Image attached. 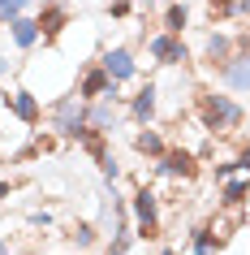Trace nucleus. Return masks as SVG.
I'll return each mask as SVG.
<instances>
[{"label":"nucleus","mask_w":250,"mask_h":255,"mask_svg":"<svg viewBox=\"0 0 250 255\" xmlns=\"http://www.w3.org/2000/svg\"><path fill=\"white\" fill-rule=\"evenodd\" d=\"M194 113L216 138H233L242 130V121H246V108L229 91H216V87H198L194 91Z\"/></svg>","instance_id":"obj_1"},{"label":"nucleus","mask_w":250,"mask_h":255,"mask_svg":"<svg viewBox=\"0 0 250 255\" xmlns=\"http://www.w3.org/2000/svg\"><path fill=\"white\" fill-rule=\"evenodd\" d=\"M160 190L156 186H147V177L134 186L130 195V216H134V238H143V242H160L164 238V212H160Z\"/></svg>","instance_id":"obj_2"},{"label":"nucleus","mask_w":250,"mask_h":255,"mask_svg":"<svg viewBox=\"0 0 250 255\" xmlns=\"http://www.w3.org/2000/svg\"><path fill=\"white\" fill-rule=\"evenodd\" d=\"M48 121H52V134H56V138L78 143L82 130L91 126V104H86L78 91H65V95H56V100H52V108H48Z\"/></svg>","instance_id":"obj_3"},{"label":"nucleus","mask_w":250,"mask_h":255,"mask_svg":"<svg viewBox=\"0 0 250 255\" xmlns=\"http://www.w3.org/2000/svg\"><path fill=\"white\" fill-rule=\"evenodd\" d=\"M156 177L168 182V186H190L198 177V151L181 147V143H168V151L156 160Z\"/></svg>","instance_id":"obj_4"},{"label":"nucleus","mask_w":250,"mask_h":255,"mask_svg":"<svg viewBox=\"0 0 250 255\" xmlns=\"http://www.w3.org/2000/svg\"><path fill=\"white\" fill-rule=\"evenodd\" d=\"M147 56L156 61V65H164V69H190L194 65V52L185 48V39L181 35H172V30H156V35H147Z\"/></svg>","instance_id":"obj_5"},{"label":"nucleus","mask_w":250,"mask_h":255,"mask_svg":"<svg viewBox=\"0 0 250 255\" xmlns=\"http://www.w3.org/2000/svg\"><path fill=\"white\" fill-rule=\"evenodd\" d=\"M35 22H39L43 48H52V43H61V39H65V30L74 26V13H69L65 0H39V13H35Z\"/></svg>","instance_id":"obj_6"},{"label":"nucleus","mask_w":250,"mask_h":255,"mask_svg":"<svg viewBox=\"0 0 250 255\" xmlns=\"http://www.w3.org/2000/svg\"><path fill=\"white\" fill-rule=\"evenodd\" d=\"M233 52H237V30L233 26H216V22H211L207 35H203V48H198V61L211 65V69H220Z\"/></svg>","instance_id":"obj_7"},{"label":"nucleus","mask_w":250,"mask_h":255,"mask_svg":"<svg viewBox=\"0 0 250 255\" xmlns=\"http://www.w3.org/2000/svg\"><path fill=\"white\" fill-rule=\"evenodd\" d=\"M0 104L9 108V113H13V117L26 126V130H35V126L43 121V100L30 91V87H9V91L0 95Z\"/></svg>","instance_id":"obj_8"},{"label":"nucleus","mask_w":250,"mask_h":255,"mask_svg":"<svg viewBox=\"0 0 250 255\" xmlns=\"http://www.w3.org/2000/svg\"><path fill=\"white\" fill-rule=\"evenodd\" d=\"M125 117H130L134 126H156V117H160V82L156 78H147L143 87L125 100Z\"/></svg>","instance_id":"obj_9"},{"label":"nucleus","mask_w":250,"mask_h":255,"mask_svg":"<svg viewBox=\"0 0 250 255\" xmlns=\"http://www.w3.org/2000/svg\"><path fill=\"white\" fill-rule=\"evenodd\" d=\"M74 91H78L86 104H95V100H104V95H121V82H112V78H108V69L99 65V61H91V65L78 74Z\"/></svg>","instance_id":"obj_10"},{"label":"nucleus","mask_w":250,"mask_h":255,"mask_svg":"<svg viewBox=\"0 0 250 255\" xmlns=\"http://www.w3.org/2000/svg\"><path fill=\"white\" fill-rule=\"evenodd\" d=\"M216 78L224 82V91H237V95H250V48H237L220 69Z\"/></svg>","instance_id":"obj_11"},{"label":"nucleus","mask_w":250,"mask_h":255,"mask_svg":"<svg viewBox=\"0 0 250 255\" xmlns=\"http://www.w3.org/2000/svg\"><path fill=\"white\" fill-rule=\"evenodd\" d=\"M99 65L108 69V78H112V82H134V78H138L134 48H125V43H117V48H104V52H99Z\"/></svg>","instance_id":"obj_12"},{"label":"nucleus","mask_w":250,"mask_h":255,"mask_svg":"<svg viewBox=\"0 0 250 255\" xmlns=\"http://www.w3.org/2000/svg\"><path fill=\"white\" fill-rule=\"evenodd\" d=\"M242 216H246V212H242V203H216V212H211L203 225H207L211 234H216V242L224 247V242L242 229Z\"/></svg>","instance_id":"obj_13"},{"label":"nucleus","mask_w":250,"mask_h":255,"mask_svg":"<svg viewBox=\"0 0 250 255\" xmlns=\"http://www.w3.org/2000/svg\"><path fill=\"white\" fill-rule=\"evenodd\" d=\"M125 95H104V100H95L91 104V126L95 130H104V134H112L121 126V117H125V104H121Z\"/></svg>","instance_id":"obj_14"},{"label":"nucleus","mask_w":250,"mask_h":255,"mask_svg":"<svg viewBox=\"0 0 250 255\" xmlns=\"http://www.w3.org/2000/svg\"><path fill=\"white\" fill-rule=\"evenodd\" d=\"M134 151L156 164L160 156L168 151V138H164V130H156V126H138V134H134Z\"/></svg>","instance_id":"obj_15"},{"label":"nucleus","mask_w":250,"mask_h":255,"mask_svg":"<svg viewBox=\"0 0 250 255\" xmlns=\"http://www.w3.org/2000/svg\"><path fill=\"white\" fill-rule=\"evenodd\" d=\"M9 39H13V48H17V52H30V48H35V43L43 39V35H39V22H35L30 13L13 17V22H9Z\"/></svg>","instance_id":"obj_16"},{"label":"nucleus","mask_w":250,"mask_h":255,"mask_svg":"<svg viewBox=\"0 0 250 255\" xmlns=\"http://www.w3.org/2000/svg\"><path fill=\"white\" fill-rule=\"evenodd\" d=\"M160 26H164V30H172V35H185V26H190V9H185L181 0L164 4V13H160Z\"/></svg>","instance_id":"obj_17"},{"label":"nucleus","mask_w":250,"mask_h":255,"mask_svg":"<svg viewBox=\"0 0 250 255\" xmlns=\"http://www.w3.org/2000/svg\"><path fill=\"white\" fill-rule=\"evenodd\" d=\"M190 255H220V242L207 225H194L190 229Z\"/></svg>","instance_id":"obj_18"},{"label":"nucleus","mask_w":250,"mask_h":255,"mask_svg":"<svg viewBox=\"0 0 250 255\" xmlns=\"http://www.w3.org/2000/svg\"><path fill=\"white\" fill-rule=\"evenodd\" d=\"M69 242H74L78 251H91L95 242H99V229H95L91 221H74V225H69Z\"/></svg>","instance_id":"obj_19"},{"label":"nucleus","mask_w":250,"mask_h":255,"mask_svg":"<svg viewBox=\"0 0 250 255\" xmlns=\"http://www.w3.org/2000/svg\"><path fill=\"white\" fill-rule=\"evenodd\" d=\"M26 13V9H17L13 0H0V26H9V22H13V17H22Z\"/></svg>","instance_id":"obj_20"},{"label":"nucleus","mask_w":250,"mask_h":255,"mask_svg":"<svg viewBox=\"0 0 250 255\" xmlns=\"http://www.w3.org/2000/svg\"><path fill=\"white\" fill-rule=\"evenodd\" d=\"M130 9H134V0H112V4H108L112 17H130Z\"/></svg>","instance_id":"obj_21"},{"label":"nucleus","mask_w":250,"mask_h":255,"mask_svg":"<svg viewBox=\"0 0 250 255\" xmlns=\"http://www.w3.org/2000/svg\"><path fill=\"white\" fill-rule=\"evenodd\" d=\"M13 190H17V182H13V177H0V199H9Z\"/></svg>","instance_id":"obj_22"},{"label":"nucleus","mask_w":250,"mask_h":255,"mask_svg":"<svg viewBox=\"0 0 250 255\" xmlns=\"http://www.w3.org/2000/svg\"><path fill=\"white\" fill-rule=\"evenodd\" d=\"M30 225H52V212H30Z\"/></svg>","instance_id":"obj_23"},{"label":"nucleus","mask_w":250,"mask_h":255,"mask_svg":"<svg viewBox=\"0 0 250 255\" xmlns=\"http://www.w3.org/2000/svg\"><path fill=\"white\" fill-rule=\"evenodd\" d=\"M237 164H246V169H250V143H242V147H237Z\"/></svg>","instance_id":"obj_24"},{"label":"nucleus","mask_w":250,"mask_h":255,"mask_svg":"<svg viewBox=\"0 0 250 255\" xmlns=\"http://www.w3.org/2000/svg\"><path fill=\"white\" fill-rule=\"evenodd\" d=\"M160 255H181V251H177V247H168V242H164V247H160Z\"/></svg>","instance_id":"obj_25"},{"label":"nucleus","mask_w":250,"mask_h":255,"mask_svg":"<svg viewBox=\"0 0 250 255\" xmlns=\"http://www.w3.org/2000/svg\"><path fill=\"white\" fill-rule=\"evenodd\" d=\"M0 255H13V247H9V242H4V238H0Z\"/></svg>","instance_id":"obj_26"},{"label":"nucleus","mask_w":250,"mask_h":255,"mask_svg":"<svg viewBox=\"0 0 250 255\" xmlns=\"http://www.w3.org/2000/svg\"><path fill=\"white\" fill-rule=\"evenodd\" d=\"M13 4H17V9H30V4H35V0H13Z\"/></svg>","instance_id":"obj_27"},{"label":"nucleus","mask_w":250,"mask_h":255,"mask_svg":"<svg viewBox=\"0 0 250 255\" xmlns=\"http://www.w3.org/2000/svg\"><path fill=\"white\" fill-rule=\"evenodd\" d=\"M224 4H237V0H224Z\"/></svg>","instance_id":"obj_28"}]
</instances>
